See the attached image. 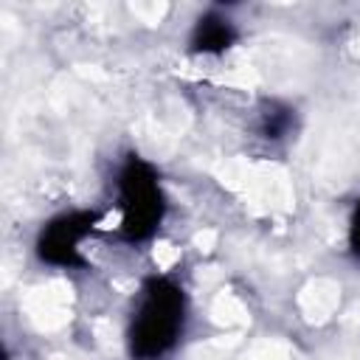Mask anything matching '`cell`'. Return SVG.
<instances>
[{"mask_svg":"<svg viewBox=\"0 0 360 360\" xmlns=\"http://www.w3.org/2000/svg\"><path fill=\"white\" fill-rule=\"evenodd\" d=\"M98 222L96 211L73 208L48 219L37 236V256L51 267H82V242L93 233Z\"/></svg>","mask_w":360,"mask_h":360,"instance_id":"cell-3","label":"cell"},{"mask_svg":"<svg viewBox=\"0 0 360 360\" xmlns=\"http://www.w3.org/2000/svg\"><path fill=\"white\" fill-rule=\"evenodd\" d=\"M186 312V292L174 278H146L127 326L129 354L135 360H160L163 354H169L183 335Z\"/></svg>","mask_w":360,"mask_h":360,"instance_id":"cell-1","label":"cell"},{"mask_svg":"<svg viewBox=\"0 0 360 360\" xmlns=\"http://www.w3.org/2000/svg\"><path fill=\"white\" fill-rule=\"evenodd\" d=\"M236 37H239V31H236V25H233L225 14H219V11H205V14L194 22V28H191L188 48H191V53L219 56V53H225V51L236 42Z\"/></svg>","mask_w":360,"mask_h":360,"instance_id":"cell-4","label":"cell"},{"mask_svg":"<svg viewBox=\"0 0 360 360\" xmlns=\"http://www.w3.org/2000/svg\"><path fill=\"white\" fill-rule=\"evenodd\" d=\"M118 233L127 242H146L158 233L163 214H166V197L160 186L158 169L138 158L129 155L118 172Z\"/></svg>","mask_w":360,"mask_h":360,"instance_id":"cell-2","label":"cell"},{"mask_svg":"<svg viewBox=\"0 0 360 360\" xmlns=\"http://www.w3.org/2000/svg\"><path fill=\"white\" fill-rule=\"evenodd\" d=\"M290 129H292V110H290V107H284V104H270V107H264V112H262V135H264V138L278 141V138H284Z\"/></svg>","mask_w":360,"mask_h":360,"instance_id":"cell-5","label":"cell"},{"mask_svg":"<svg viewBox=\"0 0 360 360\" xmlns=\"http://www.w3.org/2000/svg\"><path fill=\"white\" fill-rule=\"evenodd\" d=\"M349 250L360 259V200L354 202L352 217H349Z\"/></svg>","mask_w":360,"mask_h":360,"instance_id":"cell-6","label":"cell"}]
</instances>
